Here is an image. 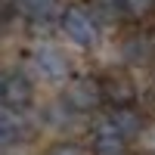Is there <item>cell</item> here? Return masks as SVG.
Masks as SVG:
<instances>
[{"mask_svg": "<svg viewBox=\"0 0 155 155\" xmlns=\"http://www.w3.org/2000/svg\"><path fill=\"white\" fill-rule=\"evenodd\" d=\"M34 68L44 78H50V81H62V78H68V59L56 47H37L34 50Z\"/></svg>", "mask_w": 155, "mask_h": 155, "instance_id": "cell-5", "label": "cell"}, {"mask_svg": "<svg viewBox=\"0 0 155 155\" xmlns=\"http://www.w3.org/2000/svg\"><path fill=\"white\" fill-rule=\"evenodd\" d=\"M121 3V12H127V16H134V19H143L152 12L155 6V0H118Z\"/></svg>", "mask_w": 155, "mask_h": 155, "instance_id": "cell-10", "label": "cell"}, {"mask_svg": "<svg viewBox=\"0 0 155 155\" xmlns=\"http://www.w3.org/2000/svg\"><path fill=\"white\" fill-rule=\"evenodd\" d=\"M47 155H84L81 146H74V143H56V146H50Z\"/></svg>", "mask_w": 155, "mask_h": 155, "instance_id": "cell-11", "label": "cell"}, {"mask_svg": "<svg viewBox=\"0 0 155 155\" xmlns=\"http://www.w3.org/2000/svg\"><path fill=\"white\" fill-rule=\"evenodd\" d=\"M12 3H16L25 16H47L56 0H12Z\"/></svg>", "mask_w": 155, "mask_h": 155, "instance_id": "cell-9", "label": "cell"}, {"mask_svg": "<svg viewBox=\"0 0 155 155\" xmlns=\"http://www.w3.org/2000/svg\"><path fill=\"white\" fill-rule=\"evenodd\" d=\"M59 25H62V34H65L74 47H93L96 44V22L90 19L81 6H68L62 12Z\"/></svg>", "mask_w": 155, "mask_h": 155, "instance_id": "cell-1", "label": "cell"}, {"mask_svg": "<svg viewBox=\"0 0 155 155\" xmlns=\"http://www.w3.org/2000/svg\"><path fill=\"white\" fill-rule=\"evenodd\" d=\"M93 155H127L124 137L112 134L109 127L102 124V130H96V140H93Z\"/></svg>", "mask_w": 155, "mask_h": 155, "instance_id": "cell-8", "label": "cell"}, {"mask_svg": "<svg viewBox=\"0 0 155 155\" xmlns=\"http://www.w3.org/2000/svg\"><path fill=\"white\" fill-rule=\"evenodd\" d=\"M25 137V121L16 109H0V146H12Z\"/></svg>", "mask_w": 155, "mask_h": 155, "instance_id": "cell-7", "label": "cell"}, {"mask_svg": "<svg viewBox=\"0 0 155 155\" xmlns=\"http://www.w3.org/2000/svg\"><path fill=\"white\" fill-rule=\"evenodd\" d=\"M65 102L74 112H93L102 102L99 81H93V78H71L68 87H65Z\"/></svg>", "mask_w": 155, "mask_h": 155, "instance_id": "cell-2", "label": "cell"}, {"mask_svg": "<svg viewBox=\"0 0 155 155\" xmlns=\"http://www.w3.org/2000/svg\"><path fill=\"white\" fill-rule=\"evenodd\" d=\"M31 99H34V84L28 81L25 74H9L6 81H0V102H3L6 109H28L31 106Z\"/></svg>", "mask_w": 155, "mask_h": 155, "instance_id": "cell-4", "label": "cell"}, {"mask_svg": "<svg viewBox=\"0 0 155 155\" xmlns=\"http://www.w3.org/2000/svg\"><path fill=\"white\" fill-rule=\"evenodd\" d=\"M99 90H102V99L112 102L115 109H124V106H134L137 102V84L124 71H109L99 81Z\"/></svg>", "mask_w": 155, "mask_h": 155, "instance_id": "cell-3", "label": "cell"}, {"mask_svg": "<svg viewBox=\"0 0 155 155\" xmlns=\"http://www.w3.org/2000/svg\"><path fill=\"white\" fill-rule=\"evenodd\" d=\"M106 127L112 134H118V137H137L140 130H143V118L130 109V106H124V109H115L112 115H109V121H106Z\"/></svg>", "mask_w": 155, "mask_h": 155, "instance_id": "cell-6", "label": "cell"}]
</instances>
